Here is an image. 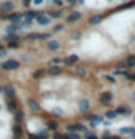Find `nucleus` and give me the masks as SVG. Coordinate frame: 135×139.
<instances>
[{
	"instance_id": "f257e3e1",
	"label": "nucleus",
	"mask_w": 135,
	"mask_h": 139,
	"mask_svg": "<svg viewBox=\"0 0 135 139\" xmlns=\"http://www.w3.org/2000/svg\"><path fill=\"white\" fill-rule=\"evenodd\" d=\"M2 67L5 68V70H15V68L19 67V62L15 61V59H9V61H5V62L2 64Z\"/></svg>"
},
{
	"instance_id": "f03ea898",
	"label": "nucleus",
	"mask_w": 135,
	"mask_h": 139,
	"mask_svg": "<svg viewBox=\"0 0 135 139\" xmlns=\"http://www.w3.org/2000/svg\"><path fill=\"white\" fill-rule=\"evenodd\" d=\"M36 22L39 23V25H48L50 23V18L48 16H44L42 13H39L36 16Z\"/></svg>"
},
{
	"instance_id": "7ed1b4c3",
	"label": "nucleus",
	"mask_w": 135,
	"mask_h": 139,
	"mask_svg": "<svg viewBox=\"0 0 135 139\" xmlns=\"http://www.w3.org/2000/svg\"><path fill=\"white\" fill-rule=\"evenodd\" d=\"M100 100H102L103 104H108L109 102L112 100V94H110V93H103V94L100 96Z\"/></svg>"
},
{
	"instance_id": "20e7f679",
	"label": "nucleus",
	"mask_w": 135,
	"mask_h": 139,
	"mask_svg": "<svg viewBox=\"0 0 135 139\" xmlns=\"http://www.w3.org/2000/svg\"><path fill=\"white\" fill-rule=\"evenodd\" d=\"M80 16H81V15L78 13V12H74L73 15H70V16L67 18V22H68V23L76 22V20H78V19H80Z\"/></svg>"
},
{
	"instance_id": "39448f33",
	"label": "nucleus",
	"mask_w": 135,
	"mask_h": 139,
	"mask_svg": "<svg viewBox=\"0 0 135 139\" xmlns=\"http://www.w3.org/2000/svg\"><path fill=\"white\" fill-rule=\"evenodd\" d=\"M2 10H3V12H12V10H13V3H10V2L3 3V5H2Z\"/></svg>"
},
{
	"instance_id": "423d86ee",
	"label": "nucleus",
	"mask_w": 135,
	"mask_h": 139,
	"mask_svg": "<svg viewBox=\"0 0 135 139\" xmlns=\"http://www.w3.org/2000/svg\"><path fill=\"white\" fill-rule=\"evenodd\" d=\"M77 59H78V57H77V55H70V57H68L64 62L67 64V65H73L74 62H77Z\"/></svg>"
},
{
	"instance_id": "0eeeda50",
	"label": "nucleus",
	"mask_w": 135,
	"mask_h": 139,
	"mask_svg": "<svg viewBox=\"0 0 135 139\" xmlns=\"http://www.w3.org/2000/svg\"><path fill=\"white\" fill-rule=\"evenodd\" d=\"M48 48H50L51 51H57L60 48V44L57 41H50V42H48Z\"/></svg>"
},
{
	"instance_id": "6e6552de",
	"label": "nucleus",
	"mask_w": 135,
	"mask_h": 139,
	"mask_svg": "<svg viewBox=\"0 0 135 139\" xmlns=\"http://www.w3.org/2000/svg\"><path fill=\"white\" fill-rule=\"evenodd\" d=\"M80 110H83V112L89 110V102L87 100H81L80 102Z\"/></svg>"
},
{
	"instance_id": "1a4fd4ad",
	"label": "nucleus",
	"mask_w": 135,
	"mask_h": 139,
	"mask_svg": "<svg viewBox=\"0 0 135 139\" xmlns=\"http://www.w3.org/2000/svg\"><path fill=\"white\" fill-rule=\"evenodd\" d=\"M100 20H102V16H99V15H97V16H93V18L90 19L89 22L92 23V25H96V23H99Z\"/></svg>"
},
{
	"instance_id": "9d476101",
	"label": "nucleus",
	"mask_w": 135,
	"mask_h": 139,
	"mask_svg": "<svg viewBox=\"0 0 135 139\" xmlns=\"http://www.w3.org/2000/svg\"><path fill=\"white\" fill-rule=\"evenodd\" d=\"M29 106H31V109L32 110H39V106H38V104H36V102L35 100H31V102H29Z\"/></svg>"
},
{
	"instance_id": "9b49d317",
	"label": "nucleus",
	"mask_w": 135,
	"mask_h": 139,
	"mask_svg": "<svg viewBox=\"0 0 135 139\" xmlns=\"http://www.w3.org/2000/svg\"><path fill=\"white\" fill-rule=\"evenodd\" d=\"M61 72V70H60L58 67H52L50 68V74H52V75H57V74H60Z\"/></svg>"
},
{
	"instance_id": "f8f14e48",
	"label": "nucleus",
	"mask_w": 135,
	"mask_h": 139,
	"mask_svg": "<svg viewBox=\"0 0 135 139\" xmlns=\"http://www.w3.org/2000/svg\"><path fill=\"white\" fill-rule=\"evenodd\" d=\"M126 65H129V67H134V65H135V57H129V58L126 59Z\"/></svg>"
},
{
	"instance_id": "ddd939ff",
	"label": "nucleus",
	"mask_w": 135,
	"mask_h": 139,
	"mask_svg": "<svg viewBox=\"0 0 135 139\" xmlns=\"http://www.w3.org/2000/svg\"><path fill=\"white\" fill-rule=\"evenodd\" d=\"M121 132H122V133H132V132H134V129H132V128H123Z\"/></svg>"
},
{
	"instance_id": "4468645a",
	"label": "nucleus",
	"mask_w": 135,
	"mask_h": 139,
	"mask_svg": "<svg viewBox=\"0 0 135 139\" xmlns=\"http://www.w3.org/2000/svg\"><path fill=\"white\" fill-rule=\"evenodd\" d=\"M76 74H77V75H84L86 71L83 70V68H77V70H76Z\"/></svg>"
},
{
	"instance_id": "2eb2a0df",
	"label": "nucleus",
	"mask_w": 135,
	"mask_h": 139,
	"mask_svg": "<svg viewBox=\"0 0 135 139\" xmlns=\"http://www.w3.org/2000/svg\"><path fill=\"white\" fill-rule=\"evenodd\" d=\"M118 113H129V109H126V107H121V109H118Z\"/></svg>"
},
{
	"instance_id": "dca6fc26",
	"label": "nucleus",
	"mask_w": 135,
	"mask_h": 139,
	"mask_svg": "<svg viewBox=\"0 0 135 139\" xmlns=\"http://www.w3.org/2000/svg\"><path fill=\"white\" fill-rule=\"evenodd\" d=\"M50 15L52 16V18H60V16H61L60 12H50Z\"/></svg>"
},
{
	"instance_id": "f3484780",
	"label": "nucleus",
	"mask_w": 135,
	"mask_h": 139,
	"mask_svg": "<svg viewBox=\"0 0 135 139\" xmlns=\"http://www.w3.org/2000/svg\"><path fill=\"white\" fill-rule=\"evenodd\" d=\"M106 116H108L109 119H113V117H116V113H115V112H108Z\"/></svg>"
},
{
	"instance_id": "a211bd4d",
	"label": "nucleus",
	"mask_w": 135,
	"mask_h": 139,
	"mask_svg": "<svg viewBox=\"0 0 135 139\" xmlns=\"http://www.w3.org/2000/svg\"><path fill=\"white\" fill-rule=\"evenodd\" d=\"M6 91H7L6 94L9 96V97H10V96H12V94H13V90H12V87H6Z\"/></svg>"
},
{
	"instance_id": "6ab92c4d",
	"label": "nucleus",
	"mask_w": 135,
	"mask_h": 139,
	"mask_svg": "<svg viewBox=\"0 0 135 139\" xmlns=\"http://www.w3.org/2000/svg\"><path fill=\"white\" fill-rule=\"evenodd\" d=\"M16 29H18V26H9V28H7V31H9L10 33H12V32H15Z\"/></svg>"
},
{
	"instance_id": "aec40b11",
	"label": "nucleus",
	"mask_w": 135,
	"mask_h": 139,
	"mask_svg": "<svg viewBox=\"0 0 135 139\" xmlns=\"http://www.w3.org/2000/svg\"><path fill=\"white\" fill-rule=\"evenodd\" d=\"M10 19H12V20H19V15H12Z\"/></svg>"
},
{
	"instance_id": "412c9836",
	"label": "nucleus",
	"mask_w": 135,
	"mask_h": 139,
	"mask_svg": "<svg viewBox=\"0 0 135 139\" xmlns=\"http://www.w3.org/2000/svg\"><path fill=\"white\" fill-rule=\"evenodd\" d=\"M22 112H18V115H16V119H18V120H22Z\"/></svg>"
},
{
	"instance_id": "4be33fe9",
	"label": "nucleus",
	"mask_w": 135,
	"mask_h": 139,
	"mask_svg": "<svg viewBox=\"0 0 135 139\" xmlns=\"http://www.w3.org/2000/svg\"><path fill=\"white\" fill-rule=\"evenodd\" d=\"M41 75H42V71H36L35 72V77H36V78H38V77H41Z\"/></svg>"
},
{
	"instance_id": "5701e85b",
	"label": "nucleus",
	"mask_w": 135,
	"mask_h": 139,
	"mask_svg": "<svg viewBox=\"0 0 135 139\" xmlns=\"http://www.w3.org/2000/svg\"><path fill=\"white\" fill-rule=\"evenodd\" d=\"M106 136V135H105ZM106 139H119V136H106Z\"/></svg>"
},
{
	"instance_id": "b1692460",
	"label": "nucleus",
	"mask_w": 135,
	"mask_h": 139,
	"mask_svg": "<svg viewBox=\"0 0 135 139\" xmlns=\"http://www.w3.org/2000/svg\"><path fill=\"white\" fill-rule=\"evenodd\" d=\"M106 80H109L110 83H115V80H113L112 77H109V75H106Z\"/></svg>"
},
{
	"instance_id": "393cba45",
	"label": "nucleus",
	"mask_w": 135,
	"mask_h": 139,
	"mask_svg": "<svg viewBox=\"0 0 135 139\" xmlns=\"http://www.w3.org/2000/svg\"><path fill=\"white\" fill-rule=\"evenodd\" d=\"M87 139H97L95 135H87Z\"/></svg>"
},
{
	"instance_id": "a878e982",
	"label": "nucleus",
	"mask_w": 135,
	"mask_h": 139,
	"mask_svg": "<svg viewBox=\"0 0 135 139\" xmlns=\"http://www.w3.org/2000/svg\"><path fill=\"white\" fill-rule=\"evenodd\" d=\"M70 139H80V138H78V135H71V136H70Z\"/></svg>"
},
{
	"instance_id": "bb28decb",
	"label": "nucleus",
	"mask_w": 135,
	"mask_h": 139,
	"mask_svg": "<svg viewBox=\"0 0 135 139\" xmlns=\"http://www.w3.org/2000/svg\"><path fill=\"white\" fill-rule=\"evenodd\" d=\"M55 113H57V115H63V112H61L60 109H55Z\"/></svg>"
},
{
	"instance_id": "cd10ccee",
	"label": "nucleus",
	"mask_w": 135,
	"mask_h": 139,
	"mask_svg": "<svg viewBox=\"0 0 135 139\" xmlns=\"http://www.w3.org/2000/svg\"><path fill=\"white\" fill-rule=\"evenodd\" d=\"M35 3L36 5H39V3H42V0H35Z\"/></svg>"
},
{
	"instance_id": "c85d7f7f",
	"label": "nucleus",
	"mask_w": 135,
	"mask_h": 139,
	"mask_svg": "<svg viewBox=\"0 0 135 139\" xmlns=\"http://www.w3.org/2000/svg\"><path fill=\"white\" fill-rule=\"evenodd\" d=\"M55 3H57V5H61V0H54Z\"/></svg>"
},
{
	"instance_id": "c756f323",
	"label": "nucleus",
	"mask_w": 135,
	"mask_h": 139,
	"mask_svg": "<svg viewBox=\"0 0 135 139\" xmlns=\"http://www.w3.org/2000/svg\"><path fill=\"white\" fill-rule=\"evenodd\" d=\"M68 2H70L71 5H74V3H76V0H68Z\"/></svg>"
},
{
	"instance_id": "7c9ffc66",
	"label": "nucleus",
	"mask_w": 135,
	"mask_h": 139,
	"mask_svg": "<svg viewBox=\"0 0 135 139\" xmlns=\"http://www.w3.org/2000/svg\"><path fill=\"white\" fill-rule=\"evenodd\" d=\"M23 3H25V5H29V0H23Z\"/></svg>"
},
{
	"instance_id": "2f4dec72",
	"label": "nucleus",
	"mask_w": 135,
	"mask_h": 139,
	"mask_svg": "<svg viewBox=\"0 0 135 139\" xmlns=\"http://www.w3.org/2000/svg\"><path fill=\"white\" fill-rule=\"evenodd\" d=\"M132 100H134V102H135V93H134V94H132Z\"/></svg>"
},
{
	"instance_id": "473e14b6",
	"label": "nucleus",
	"mask_w": 135,
	"mask_h": 139,
	"mask_svg": "<svg viewBox=\"0 0 135 139\" xmlns=\"http://www.w3.org/2000/svg\"><path fill=\"white\" fill-rule=\"evenodd\" d=\"M132 136H134V138H135V130H134V132H132Z\"/></svg>"
},
{
	"instance_id": "72a5a7b5",
	"label": "nucleus",
	"mask_w": 135,
	"mask_h": 139,
	"mask_svg": "<svg viewBox=\"0 0 135 139\" xmlns=\"http://www.w3.org/2000/svg\"><path fill=\"white\" fill-rule=\"evenodd\" d=\"M63 139H70V138H68V136H64V138Z\"/></svg>"
},
{
	"instance_id": "f704fd0d",
	"label": "nucleus",
	"mask_w": 135,
	"mask_h": 139,
	"mask_svg": "<svg viewBox=\"0 0 135 139\" xmlns=\"http://www.w3.org/2000/svg\"><path fill=\"white\" fill-rule=\"evenodd\" d=\"M0 93H2V87H0Z\"/></svg>"
}]
</instances>
